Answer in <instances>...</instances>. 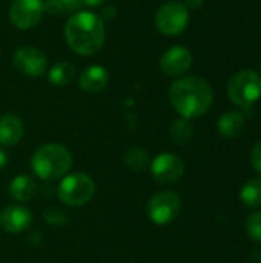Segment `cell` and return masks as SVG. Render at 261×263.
Segmentation results:
<instances>
[{"label": "cell", "mask_w": 261, "mask_h": 263, "mask_svg": "<svg viewBox=\"0 0 261 263\" xmlns=\"http://www.w3.org/2000/svg\"><path fill=\"white\" fill-rule=\"evenodd\" d=\"M169 102L183 119H197L209 111L214 102V89L202 77H182L171 85Z\"/></svg>", "instance_id": "cell-1"}, {"label": "cell", "mask_w": 261, "mask_h": 263, "mask_svg": "<svg viewBox=\"0 0 261 263\" xmlns=\"http://www.w3.org/2000/svg\"><path fill=\"white\" fill-rule=\"evenodd\" d=\"M105 23L100 15L78 11L65 25V39L71 51L78 55H94L105 42Z\"/></svg>", "instance_id": "cell-2"}, {"label": "cell", "mask_w": 261, "mask_h": 263, "mask_svg": "<svg viewBox=\"0 0 261 263\" xmlns=\"http://www.w3.org/2000/svg\"><path fill=\"white\" fill-rule=\"evenodd\" d=\"M31 166L34 174L42 180H57L65 177L72 168V154L62 145L48 143L34 153Z\"/></svg>", "instance_id": "cell-3"}, {"label": "cell", "mask_w": 261, "mask_h": 263, "mask_svg": "<svg viewBox=\"0 0 261 263\" xmlns=\"http://www.w3.org/2000/svg\"><path fill=\"white\" fill-rule=\"evenodd\" d=\"M231 102L242 108H249L261 97V77L252 69H242L228 83Z\"/></svg>", "instance_id": "cell-4"}, {"label": "cell", "mask_w": 261, "mask_h": 263, "mask_svg": "<svg viewBox=\"0 0 261 263\" xmlns=\"http://www.w3.org/2000/svg\"><path fill=\"white\" fill-rule=\"evenodd\" d=\"M94 193H95L94 180L83 173L65 176L57 190L60 202L72 208L83 206L88 202H91Z\"/></svg>", "instance_id": "cell-5"}, {"label": "cell", "mask_w": 261, "mask_h": 263, "mask_svg": "<svg viewBox=\"0 0 261 263\" xmlns=\"http://www.w3.org/2000/svg\"><path fill=\"white\" fill-rule=\"evenodd\" d=\"M182 210V199L174 191H160L154 194L146 206L148 217L155 225H168L177 219Z\"/></svg>", "instance_id": "cell-6"}, {"label": "cell", "mask_w": 261, "mask_h": 263, "mask_svg": "<svg viewBox=\"0 0 261 263\" xmlns=\"http://www.w3.org/2000/svg\"><path fill=\"white\" fill-rule=\"evenodd\" d=\"M189 22L188 8L178 2H169L158 8L155 14V26L163 35H178Z\"/></svg>", "instance_id": "cell-7"}, {"label": "cell", "mask_w": 261, "mask_h": 263, "mask_svg": "<svg viewBox=\"0 0 261 263\" xmlns=\"http://www.w3.org/2000/svg\"><path fill=\"white\" fill-rule=\"evenodd\" d=\"M12 65L23 76L40 77L48 69V59L38 48L26 45L15 49L12 54Z\"/></svg>", "instance_id": "cell-8"}, {"label": "cell", "mask_w": 261, "mask_h": 263, "mask_svg": "<svg viewBox=\"0 0 261 263\" xmlns=\"http://www.w3.org/2000/svg\"><path fill=\"white\" fill-rule=\"evenodd\" d=\"M43 15L42 0H14L9 8V20L18 29L34 28Z\"/></svg>", "instance_id": "cell-9"}, {"label": "cell", "mask_w": 261, "mask_h": 263, "mask_svg": "<svg viewBox=\"0 0 261 263\" xmlns=\"http://www.w3.org/2000/svg\"><path fill=\"white\" fill-rule=\"evenodd\" d=\"M151 173L154 179L160 183H165V185L175 183L185 174V163L178 156L163 153L152 160Z\"/></svg>", "instance_id": "cell-10"}, {"label": "cell", "mask_w": 261, "mask_h": 263, "mask_svg": "<svg viewBox=\"0 0 261 263\" xmlns=\"http://www.w3.org/2000/svg\"><path fill=\"white\" fill-rule=\"evenodd\" d=\"M192 65V54L185 46H172L160 59V69L169 77L183 76Z\"/></svg>", "instance_id": "cell-11"}, {"label": "cell", "mask_w": 261, "mask_h": 263, "mask_svg": "<svg viewBox=\"0 0 261 263\" xmlns=\"http://www.w3.org/2000/svg\"><path fill=\"white\" fill-rule=\"evenodd\" d=\"M32 222V213L23 205H9L0 211V227L6 233H23Z\"/></svg>", "instance_id": "cell-12"}, {"label": "cell", "mask_w": 261, "mask_h": 263, "mask_svg": "<svg viewBox=\"0 0 261 263\" xmlns=\"http://www.w3.org/2000/svg\"><path fill=\"white\" fill-rule=\"evenodd\" d=\"M109 83V74L106 68L100 65H92L80 72L78 77V85L85 92L89 94H97L102 92Z\"/></svg>", "instance_id": "cell-13"}, {"label": "cell", "mask_w": 261, "mask_h": 263, "mask_svg": "<svg viewBox=\"0 0 261 263\" xmlns=\"http://www.w3.org/2000/svg\"><path fill=\"white\" fill-rule=\"evenodd\" d=\"M25 134V125L20 117L14 114H5L0 117V145L14 146L17 145Z\"/></svg>", "instance_id": "cell-14"}, {"label": "cell", "mask_w": 261, "mask_h": 263, "mask_svg": "<svg viewBox=\"0 0 261 263\" xmlns=\"http://www.w3.org/2000/svg\"><path fill=\"white\" fill-rule=\"evenodd\" d=\"M37 193V183L31 176L18 174L14 177L9 183V194L12 199H15L20 203L29 202Z\"/></svg>", "instance_id": "cell-15"}, {"label": "cell", "mask_w": 261, "mask_h": 263, "mask_svg": "<svg viewBox=\"0 0 261 263\" xmlns=\"http://www.w3.org/2000/svg\"><path fill=\"white\" fill-rule=\"evenodd\" d=\"M218 133L225 139H235L245 129V117L238 111H228L220 116L217 123Z\"/></svg>", "instance_id": "cell-16"}, {"label": "cell", "mask_w": 261, "mask_h": 263, "mask_svg": "<svg viewBox=\"0 0 261 263\" xmlns=\"http://www.w3.org/2000/svg\"><path fill=\"white\" fill-rule=\"evenodd\" d=\"M75 66L69 62H58L55 63L49 72H48V80L55 85V86H66L75 79Z\"/></svg>", "instance_id": "cell-17"}, {"label": "cell", "mask_w": 261, "mask_h": 263, "mask_svg": "<svg viewBox=\"0 0 261 263\" xmlns=\"http://www.w3.org/2000/svg\"><path fill=\"white\" fill-rule=\"evenodd\" d=\"M240 200L248 208L261 206V177L248 180L240 190Z\"/></svg>", "instance_id": "cell-18"}, {"label": "cell", "mask_w": 261, "mask_h": 263, "mask_svg": "<svg viewBox=\"0 0 261 263\" xmlns=\"http://www.w3.org/2000/svg\"><path fill=\"white\" fill-rule=\"evenodd\" d=\"M194 136V126L189 119H178L171 125L169 137L175 145H186Z\"/></svg>", "instance_id": "cell-19"}, {"label": "cell", "mask_w": 261, "mask_h": 263, "mask_svg": "<svg viewBox=\"0 0 261 263\" xmlns=\"http://www.w3.org/2000/svg\"><path fill=\"white\" fill-rule=\"evenodd\" d=\"M125 163L128 168L134 171H142L149 165V157L148 153L142 148H131L125 153Z\"/></svg>", "instance_id": "cell-20"}, {"label": "cell", "mask_w": 261, "mask_h": 263, "mask_svg": "<svg viewBox=\"0 0 261 263\" xmlns=\"http://www.w3.org/2000/svg\"><path fill=\"white\" fill-rule=\"evenodd\" d=\"M246 231H248V236L261 245V211L258 213H254L248 217L246 220Z\"/></svg>", "instance_id": "cell-21"}, {"label": "cell", "mask_w": 261, "mask_h": 263, "mask_svg": "<svg viewBox=\"0 0 261 263\" xmlns=\"http://www.w3.org/2000/svg\"><path fill=\"white\" fill-rule=\"evenodd\" d=\"M45 219L46 222L55 225V227H63L66 223V217H65V213L55 210V208H51V210H46L45 211Z\"/></svg>", "instance_id": "cell-22"}, {"label": "cell", "mask_w": 261, "mask_h": 263, "mask_svg": "<svg viewBox=\"0 0 261 263\" xmlns=\"http://www.w3.org/2000/svg\"><path fill=\"white\" fill-rule=\"evenodd\" d=\"M251 163H252L254 170L261 174V140L257 142L251 149Z\"/></svg>", "instance_id": "cell-23"}, {"label": "cell", "mask_w": 261, "mask_h": 263, "mask_svg": "<svg viewBox=\"0 0 261 263\" xmlns=\"http://www.w3.org/2000/svg\"><path fill=\"white\" fill-rule=\"evenodd\" d=\"M63 12H75L83 6V0H58Z\"/></svg>", "instance_id": "cell-24"}, {"label": "cell", "mask_w": 261, "mask_h": 263, "mask_svg": "<svg viewBox=\"0 0 261 263\" xmlns=\"http://www.w3.org/2000/svg\"><path fill=\"white\" fill-rule=\"evenodd\" d=\"M43 12L57 15V14H62L63 11H62L58 0H46V2H43Z\"/></svg>", "instance_id": "cell-25"}, {"label": "cell", "mask_w": 261, "mask_h": 263, "mask_svg": "<svg viewBox=\"0 0 261 263\" xmlns=\"http://www.w3.org/2000/svg\"><path fill=\"white\" fill-rule=\"evenodd\" d=\"M115 15V8L114 6H106L103 11H102V20H111L112 17Z\"/></svg>", "instance_id": "cell-26"}, {"label": "cell", "mask_w": 261, "mask_h": 263, "mask_svg": "<svg viewBox=\"0 0 261 263\" xmlns=\"http://www.w3.org/2000/svg\"><path fill=\"white\" fill-rule=\"evenodd\" d=\"M205 3V0H185V6L189 9H198L202 8Z\"/></svg>", "instance_id": "cell-27"}, {"label": "cell", "mask_w": 261, "mask_h": 263, "mask_svg": "<svg viewBox=\"0 0 261 263\" xmlns=\"http://www.w3.org/2000/svg\"><path fill=\"white\" fill-rule=\"evenodd\" d=\"M108 0H83V5H88V6H92V8H95V6H102V5H105Z\"/></svg>", "instance_id": "cell-28"}, {"label": "cell", "mask_w": 261, "mask_h": 263, "mask_svg": "<svg viewBox=\"0 0 261 263\" xmlns=\"http://www.w3.org/2000/svg\"><path fill=\"white\" fill-rule=\"evenodd\" d=\"M6 165H8V154L3 149H0V170H3Z\"/></svg>", "instance_id": "cell-29"}]
</instances>
